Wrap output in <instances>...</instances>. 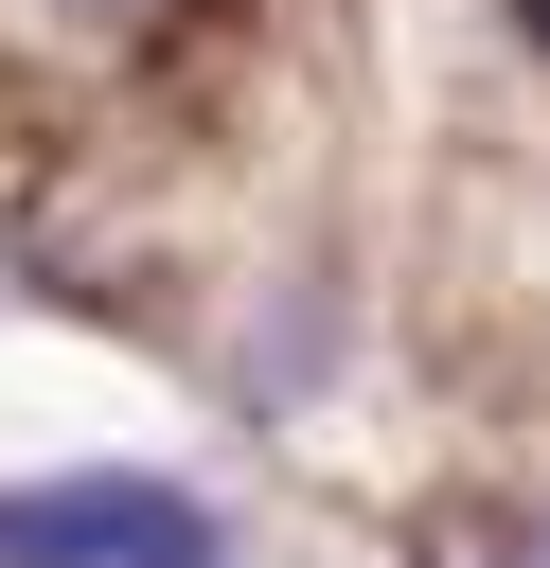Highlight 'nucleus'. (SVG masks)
<instances>
[{"label": "nucleus", "mask_w": 550, "mask_h": 568, "mask_svg": "<svg viewBox=\"0 0 550 568\" xmlns=\"http://www.w3.org/2000/svg\"><path fill=\"white\" fill-rule=\"evenodd\" d=\"M0 568H231V532H213L195 479L71 462V479H18L0 497Z\"/></svg>", "instance_id": "obj_1"}, {"label": "nucleus", "mask_w": 550, "mask_h": 568, "mask_svg": "<svg viewBox=\"0 0 550 568\" xmlns=\"http://www.w3.org/2000/svg\"><path fill=\"white\" fill-rule=\"evenodd\" d=\"M461 568H532V550H515V515H461Z\"/></svg>", "instance_id": "obj_2"}]
</instances>
